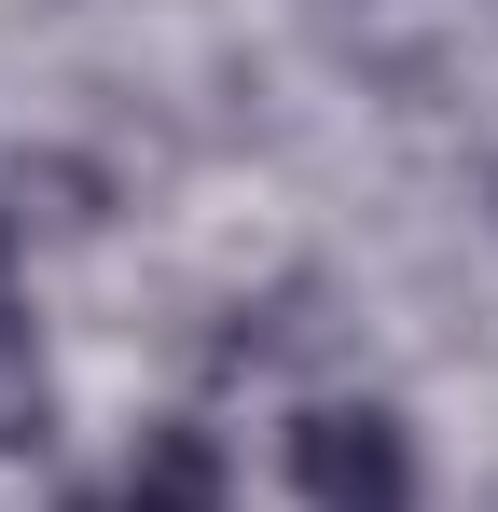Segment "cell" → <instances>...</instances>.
<instances>
[{
    "label": "cell",
    "mask_w": 498,
    "mask_h": 512,
    "mask_svg": "<svg viewBox=\"0 0 498 512\" xmlns=\"http://www.w3.org/2000/svg\"><path fill=\"white\" fill-rule=\"evenodd\" d=\"M291 499L305 512H415V443L388 402H305L291 416Z\"/></svg>",
    "instance_id": "1"
},
{
    "label": "cell",
    "mask_w": 498,
    "mask_h": 512,
    "mask_svg": "<svg viewBox=\"0 0 498 512\" xmlns=\"http://www.w3.org/2000/svg\"><path fill=\"white\" fill-rule=\"evenodd\" d=\"M70 512H236V471H222L208 429H139L111 457V485H83Z\"/></svg>",
    "instance_id": "2"
},
{
    "label": "cell",
    "mask_w": 498,
    "mask_h": 512,
    "mask_svg": "<svg viewBox=\"0 0 498 512\" xmlns=\"http://www.w3.org/2000/svg\"><path fill=\"white\" fill-rule=\"evenodd\" d=\"M42 333H28V305H14V277H0V457L14 443H42Z\"/></svg>",
    "instance_id": "3"
},
{
    "label": "cell",
    "mask_w": 498,
    "mask_h": 512,
    "mask_svg": "<svg viewBox=\"0 0 498 512\" xmlns=\"http://www.w3.org/2000/svg\"><path fill=\"white\" fill-rule=\"evenodd\" d=\"M0 277H14V222H0Z\"/></svg>",
    "instance_id": "4"
}]
</instances>
